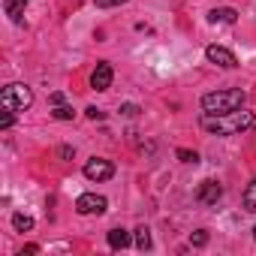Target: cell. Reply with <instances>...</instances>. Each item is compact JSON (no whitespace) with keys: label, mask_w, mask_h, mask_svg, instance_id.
I'll return each instance as SVG.
<instances>
[{"label":"cell","mask_w":256,"mask_h":256,"mask_svg":"<svg viewBox=\"0 0 256 256\" xmlns=\"http://www.w3.org/2000/svg\"><path fill=\"white\" fill-rule=\"evenodd\" d=\"M58 157H64V160H72V157H76V148H70V145H60V148H58Z\"/></svg>","instance_id":"22"},{"label":"cell","mask_w":256,"mask_h":256,"mask_svg":"<svg viewBox=\"0 0 256 256\" xmlns=\"http://www.w3.org/2000/svg\"><path fill=\"white\" fill-rule=\"evenodd\" d=\"M12 226H16L18 232H30V229H34V217H30V214L16 211V214H12Z\"/></svg>","instance_id":"13"},{"label":"cell","mask_w":256,"mask_h":256,"mask_svg":"<svg viewBox=\"0 0 256 256\" xmlns=\"http://www.w3.org/2000/svg\"><path fill=\"white\" fill-rule=\"evenodd\" d=\"M241 205H244V211L256 214V178L244 187V193H241Z\"/></svg>","instance_id":"11"},{"label":"cell","mask_w":256,"mask_h":256,"mask_svg":"<svg viewBox=\"0 0 256 256\" xmlns=\"http://www.w3.org/2000/svg\"><path fill=\"white\" fill-rule=\"evenodd\" d=\"M112 78H114L112 64L100 60V64H96V70L90 72V88H94V90H108V88H112Z\"/></svg>","instance_id":"7"},{"label":"cell","mask_w":256,"mask_h":256,"mask_svg":"<svg viewBox=\"0 0 256 256\" xmlns=\"http://www.w3.org/2000/svg\"><path fill=\"white\" fill-rule=\"evenodd\" d=\"M208 22H211V24H217V22H220V24H235V22H238V12H235L232 6H220V10H211V12H208Z\"/></svg>","instance_id":"9"},{"label":"cell","mask_w":256,"mask_h":256,"mask_svg":"<svg viewBox=\"0 0 256 256\" xmlns=\"http://www.w3.org/2000/svg\"><path fill=\"white\" fill-rule=\"evenodd\" d=\"M220 196H223V187L217 181H211V178L196 187V202H202V205H217Z\"/></svg>","instance_id":"8"},{"label":"cell","mask_w":256,"mask_h":256,"mask_svg":"<svg viewBox=\"0 0 256 256\" xmlns=\"http://www.w3.org/2000/svg\"><path fill=\"white\" fill-rule=\"evenodd\" d=\"M48 102H52V106H64V94H60V90H54V94L48 96Z\"/></svg>","instance_id":"23"},{"label":"cell","mask_w":256,"mask_h":256,"mask_svg":"<svg viewBox=\"0 0 256 256\" xmlns=\"http://www.w3.org/2000/svg\"><path fill=\"white\" fill-rule=\"evenodd\" d=\"M126 0H94V6L96 10H112V6H124Z\"/></svg>","instance_id":"20"},{"label":"cell","mask_w":256,"mask_h":256,"mask_svg":"<svg viewBox=\"0 0 256 256\" xmlns=\"http://www.w3.org/2000/svg\"><path fill=\"white\" fill-rule=\"evenodd\" d=\"M175 157H178L181 163H187V166H190V163H193V166L199 163V154H196V151H190V148H178V151H175Z\"/></svg>","instance_id":"15"},{"label":"cell","mask_w":256,"mask_h":256,"mask_svg":"<svg viewBox=\"0 0 256 256\" xmlns=\"http://www.w3.org/2000/svg\"><path fill=\"white\" fill-rule=\"evenodd\" d=\"M12 124H16V108H6V106H4V118H0V126H4V130H10Z\"/></svg>","instance_id":"17"},{"label":"cell","mask_w":256,"mask_h":256,"mask_svg":"<svg viewBox=\"0 0 256 256\" xmlns=\"http://www.w3.org/2000/svg\"><path fill=\"white\" fill-rule=\"evenodd\" d=\"M205 58H208L211 64H217L220 70H235V66H238V58H235L229 48H223V46H208V48H205Z\"/></svg>","instance_id":"6"},{"label":"cell","mask_w":256,"mask_h":256,"mask_svg":"<svg viewBox=\"0 0 256 256\" xmlns=\"http://www.w3.org/2000/svg\"><path fill=\"white\" fill-rule=\"evenodd\" d=\"M52 114H54L58 120H72V114H76V112H72L70 106H54V112H52Z\"/></svg>","instance_id":"16"},{"label":"cell","mask_w":256,"mask_h":256,"mask_svg":"<svg viewBox=\"0 0 256 256\" xmlns=\"http://www.w3.org/2000/svg\"><path fill=\"white\" fill-rule=\"evenodd\" d=\"M0 102H4L6 108H16V112H24L34 106V90L22 82H12L4 88V94H0Z\"/></svg>","instance_id":"3"},{"label":"cell","mask_w":256,"mask_h":256,"mask_svg":"<svg viewBox=\"0 0 256 256\" xmlns=\"http://www.w3.org/2000/svg\"><path fill=\"white\" fill-rule=\"evenodd\" d=\"M253 112H244V108H235V112H226V114H202L199 124L202 130L208 133H217V136H235V133H244L253 126Z\"/></svg>","instance_id":"1"},{"label":"cell","mask_w":256,"mask_h":256,"mask_svg":"<svg viewBox=\"0 0 256 256\" xmlns=\"http://www.w3.org/2000/svg\"><path fill=\"white\" fill-rule=\"evenodd\" d=\"M253 238H256V226H253Z\"/></svg>","instance_id":"25"},{"label":"cell","mask_w":256,"mask_h":256,"mask_svg":"<svg viewBox=\"0 0 256 256\" xmlns=\"http://www.w3.org/2000/svg\"><path fill=\"white\" fill-rule=\"evenodd\" d=\"M106 208H108V199L100 196V193H82V196L76 199V211L84 214V217H90V214H102Z\"/></svg>","instance_id":"5"},{"label":"cell","mask_w":256,"mask_h":256,"mask_svg":"<svg viewBox=\"0 0 256 256\" xmlns=\"http://www.w3.org/2000/svg\"><path fill=\"white\" fill-rule=\"evenodd\" d=\"M34 256V253H40V244H28V247H22V256Z\"/></svg>","instance_id":"24"},{"label":"cell","mask_w":256,"mask_h":256,"mask_svg":"<svg viewBox=\"0 0 256 256\" xmlns=\"http://www.w3.org/2000/svg\"><path fill=\"white\" fill-rule=\"evenodd\" d=\"M136 247H139V250H151V232H148L145 226L136 229Z\"/></svg>","instance_id":"14"},{"label":"cell","mask_w":256,"mask_h":256,"mask_svg":"<svg viewBox=\"0 0 256 256\" xmlns=\"http://www.w3.org/2000/svg\"><path fill=\"white\" fill-rule=\"evenodd\" d=\"M84 114H88L90 120H102V118H106V114H102V112H100L96 106H88V108H84Z\"/></svg>","instance_id":"21"},{"label":"cell","mask_w":256,"mask_h":256,"mask_svg":"<svg viewBox=\"0 0 256 256\" xmlns=\"http://www.w3.org/2000/svg\"><path fill=\"white\" fill-rule=\"evenodd\" d=\"M139 112H142V108H139L136 102H124V106H120V114H124V118H139Z\"/></svg>","instance_id":"19"},{"label":"cell","mask_w":256,"mask_h":256,"mask_svg":"<svg viewBox=\"0 0 256 256\" xmlns=\"http://www.w3.org/2000/svg\"><path fill=\"white\" fill-rule=\"evenodd\" d=\"M82 172H84L88 181H96V184H100V181H108V178L114 175V163H112V160H102V157H90Z\"/></svg>","instance_id":"4"},{"label":"cell","mask_w":256,"mask_h":256,"mask_svg":"<svg viewBox=\"0 0 256 256\" xmlns=\"http://www.w3.org/2000/svg\"><path fill=\"white\" fill-rule=\"evenodd\" d=\"M24 10H28V0H6V16H10L16 24H22Z\"/></svg>","instance_id":"12"},{"label":"cell","mask_w":256,"mask_h":256,"mask_svg":"<svg viewBox=\"0 0 256 256\" xmlns=\"http://www.w3.org/2000/svg\"><path fill=\"white\" fill-rule=\"evenodd\" d=\"M190 244H193V247H205V244H208V232H205V229L193 232V235H190Z\"/></svg>","instance_id":"18"},{"label":"cell","mask_w":256,"mask_h":256,"mask_svg":"<svg viewBox=\"0 0 256 256\" xmlns=\"http://www.w3.org/2000/svg\"><path fill=\"white\" fill-rule=\"evenodd\" d=\"M108 247L112 250H124V247H130V232L126 229H108Z\"/></svg>","instance_id":"10"},{"label":"cell","mask_w":256,"mask_h":256,"mask_svg":"<svg viewBox=\"0 0 256 256\" xmlns=\"http://www.w3.org/2000/svg\"><path fill=\"white\" fill-rule=\"evenodd\" d=\"M247 100V94L241 88H232V90H211L202 96V112L208 114H226V112H235L241 108Z\"/></svg>","instance_id":"2"}]
</instances>
